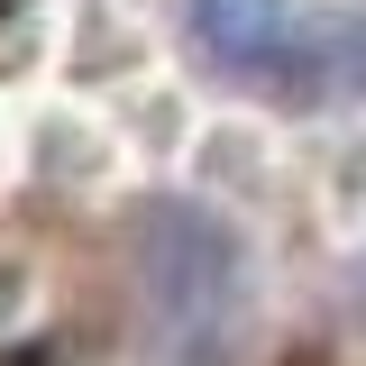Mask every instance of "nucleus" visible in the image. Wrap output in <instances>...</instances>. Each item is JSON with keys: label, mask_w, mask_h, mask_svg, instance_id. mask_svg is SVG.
<instances>
[{"label": "nucleus", "mask_w": 366, "mask_h": 366, "mask_svg": "<svg viewBox=\"0 0 366 366\" xmlns=\"http://www.w3.org/2000/svg\"><path fill=\"white\" fill-rule=\"evenodd\" d=\"M137 312L165 366H229L238 312H247L238 229L202 202H147L137 211Z\"/></svg>", "instance_id": "1"}, {"label": "nucleus", "mask_w": 366, "mask_h": 366, "mask_svg": "<svg viewBox=\"0 0 366 366\" xmlns=\"http://www.w3.org/2000/svg\"><path fill=\"white\" fill-rule=\"evenodd\" d=\"M192 37H202V55H211L220 74H238V83H274L302 28H293L284 0H192Z\"/></svg>", "instance_id": "2"}, {"label": "nucleus", "mask_w": 366, "mask_h": 366, "mask_svg": "<svg viewBox=\"0 0 366 366\" xmlns=\"http://www.w3.org/2000/svg\"><path fill=\"white\" fill-rule=\"evenodd\" d=\"M274 83L293 92H366V19H348V28H320V37H293V55H284V74Z\"/></svg>", "instance_id": "3"}]
</instances>
